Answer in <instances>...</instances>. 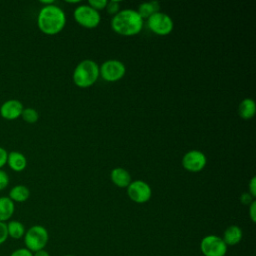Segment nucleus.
<instances>
[{
    "label": "nucleus",
    "mask_w": 256,
    "mask_h": 256,
    "mask_svg": "<svg viewBox=\"0 0 256 256\" xmlns=\"http://www.w3.org/2000/svg\"><path fill=\"white\" fill-rule=\"evenodd\" d=\"M66 24L64 11L52 4L43 6L37 16V26L46 35H56L62 31Z\"/></svg>",
    "instance_id": "nucleus-1"
},
{
    "label": "nucleus",
    "mask_w": 256,
    "mask_h": 256,
    "mask_svg": "<svg viewBox=\"0 0 256 256\" xmlns=\"http://www.w3.org/2000/svg\"><path fill=\"white\" fill-rule=\"evenodd\" d=\"M111 27L119 35L134 36L143 28V19L136 10L123 9L112 17Z\"/></svg>",
    "instance_id": "nucleus-2"
},
{
    "label": "nucleus",
    "mask_w": 256,
    "mask_h": 256,
    "mask_svg": "<svg viewBox=\"0 0 256 256\" xmlns=\"http://www.w3.org/2000/svg\"><path fill=\"white\" fill-rule=\"evenodd\" d=\"M99 77V66L96 62L86 59L77 64L73 71V82L80 88L92 86Z\"/></svg>",
    "instance_id": "nucleus-3"
},
{
    "label": "nucleus",
    "mask_w": 256,
    "mask_h": 256,
    "mask_svg": "<svg viewBox=\"0 0 256 256\" xmlns=\"http://www.w3.org/2000/svg\"><path fill=\"white\" fill-rule=\"evenodd\" d=\"M23 240L25 248L34 253L46 247L49 240V234L44 226L33 225L26 230Z\"/></svg>",
    "instance_id": "nucleus-4"
},
{
    "label": "nucleus",
    "mask_w": 256,
    "mask_h": 256,
    "mask_svg": "<svg viewBox=\"0 0 256 256\" xmlns=\"http://www.w3.org/2000/svg\"><path fill=\"white\" fill-rule=\"evenodd\" d=\"M74 19L82 27L92 29L99 25L100 14L89 5H80L74 10Z\"/></svg>",
    "instance_id": "nucleus-5"
},
{
    "label": "nucleus",
    "mask_w": 256,
    "mask_h": 256,
    "mask_svg": "<svg viewBox=\"0 0 256 256\" xmlns=\"http://www.w3.org/2000/svg\"><path fill=\"white\" fill-rule=\"evenodd\" d=\"M147 25L149 29L159 35L166 36L173 30V21L169 15L163 12H156L147 19Z\"/></svg>",
    "instance_id": "nucleus-6"
},
{
    "label": "nucleus",
    "mask_w": 256,
    "mask_h": 256,
    "mask_svg": "<svg viewBox=\"0 0 256 256\" xmlns=\"http://www.w3.org/2000/svg\"><path fill=\"white\" fill-rule=\"evenodd\" d=\"M227 248L222 237L216 235H207L200 242V250L204 256H225Z\"/></svg>",
    "instance_id": "nucleus-7"
},
{
    "label": "nucleus",
    "mask_w": 256,
    "mask_h": 256,
    "mask_svg": "<svg viewBox=\"0 0 256 256\" xmlns=\"http://www.w3.org/2000/svg\"><path fill=\"white\" fill-rule=\"evenodd\" d=\"M126 72L125 65L119 60H107L99 67V76L107 82H116L123 78Z\"/></svg>",
    "instance_id": "nucleus-8"
},
{
    "label": "nucleus",
    "mask_w": 256,
    "mask_h": 256,
    "mask_svg": "<svg viewBox=\"0 0 256 256\" xmlns=\"http://www.w3.org/2000/svg\"><path fill=\"white\" fill-rule=\"evenodd\" d=\"M127 195L133 202L142 204L150 200L152 196V189L145 181H131V183L127 186Z\"/></svg>",
    "instance_id": "nucleus-9"
},
{
    "label": "nucleus",
    "mask_w": 256,
    "mask_h": 256,
    "mask_svg": "<svg viewBox=\"0 0 256 256\" xmlns=\"http://www.w3.org/2000/svg\"><path fill=\"white\" fill-rule=\"evenodd\" d=\"M207 159L203 152L199 150H190L182 158V166L189 172H199L206 166Z\"/></svg>",
    "instance_id": "nucleus-10"
},
{
    "label": "nucleus",
    "mask_w": 256,
    "mask_h": 256,
    "mask_svg": "<svg viewBox=\"0 0 256 256\" xmlns=\"http://www.w3.org/2000/svg\"><path fill=\"white\" fill-rule=\"evenodd\" d=\"M24 107L21 101L17 99H9L0 106V116L5 120H15L21 117Z\"/></svg>",
    "instance_id": "nucleus-11"
},
{
    "label": "nucleus",
    "mask_w": 256,
    "mask_h": 256,
    "mask_svg": "<svg viewBox=\"0 0 256 256\" xmlns=\"http://www.w3.org/2000/svg\"><path fill=\"white\" fill-rule=\"evenodd\" d=\"M9 168L15 172H22L27 166V158L19 151L8 152L7 163Z\"/></svg>",
    "instance_id": "nucleus-12"
},
{
    "label": "nucleus",
    "mask_w": 256,
    "mask_h": 256,
    "mask_svg": "<svg viewBox=\"0 0 256 256\" xmlns=\"http://www.w3.org/2000/svg\"><path fill=\"white\" fill-rule=\"evenodd\" d=\"M242 237H243V232L241 228L237 225H230L225 229L222 239L228 247V246L237 245L242 240Z\"/></svg>",
    "instance_id": "nucleus-13"
},
{
    "label": "nucleus",
    "mask_w": 256,
    "mask_h": 256,
    "mask_svg": "<svg viewBox=\"0 0 256 256\" xmlns=\"http://www.w3.org/2000/svg\"><path fill=\"white\" fill-rule=\"evenodd\" d=\"M111 181L120 188H127V186L131 183V176L129 172L121 167L114 168L110 173Z\"/></svg>",
    "instance_id": "nucleus-14"
},
{
    "label": "nucleus",
    "mask_w": 256,
    "mask_h": 256,
    "mask_svg": "<svg viewBox=\"0 0 256 256\" xmlns=\"http://www.w3.org/2000/svg\"><path fill=\"white\" fill-rule=\"evenodd\" d=\"M15 212V203L8 196H0V222L11 220Z\"/></svg>",
    "instance_id": "nucleus-15"
},
{
    "label": "nucleus",
    "mask_w": 256,
    "mask_h": 256,
    "mask_svg": "<svg viewBox=\"0 0 256 256\" xmlns=\"http://www.w3.org/2000/svg\"><path fill=\"white\" fill-rule=\"evenodd\" d=\"M8 197L14 203H22L28 200V198L30 197V190L25 185H15L10 189Z\"/></svg>",
    "instance_id": "nucleus-16"
},
{
    "label": "nucleus",
    "mask_w": 256,
    "mask_h": 256,
    "mask_svg": "<svg viewBox=\"0 0 256 256\" xmlns=\"http://www.w3.org/2000/svg\"><path fill=\"white\" fill-rule=\"evenodd\" d=\"M238 114L244 120H249L255 115V102L251 98L243 99L238 106Z\"/></svg>",
    "instance_id": "nucleus-17"
},
{
    "label": "nucleus",
    "mask_w": 256,
    "mask_h": 256,
    "mask_svg": "<svg viewBox=\"0 0 256 256\" xmlns=\"http://www.w3.org/2000/svg\"><path fill=\"white\" fill-rule=\"evenodd\" d=\"M6 225H7V232H8L9 238H12L14 240H19L24 237L26 229L22 222L18 220H9L8 222H6Z\"/></svg>",
    "instance_id": "nucleus-18"
},
{
    "label": "nucleus",
    "mask_w": 256,
    "mask_h": 256,
    "mask_svg": "<svg viewBox=\"0 0 256 256\" xmlns=\"http://www.w3.org/2000/svg\"><path fill=\"white\" fill-rule=\"evenodd\" d=\"M159 8H160V5L157 1L145 2V3H142L139 5L137 13L144 20V19H148L151 15L158 12Z\"/></svg>",
    "instance_id": "nucleus-19"
},
{
    "label": "nucleus",
    "mask_w": 256,
    "mask_h": 256,
    "mask_svg": "<svg viewBox=\"0 0 256 256\" xmlns=\"http://www.w3.org/2000/svg\"><path fill=\"white\" fill-rule=\"evenodd\" d=\"M21 117L22 119L27 122V123H30V124H33V123H36L39 119V113L36 109L34 108H31V107H28V108H24L23 111H22V114H21Z\"/></svg>",
    "instance_id": "nucleus-20"
},
{
    "label": "nucleus",
    "mask_w": 256,
    "mask_h": 256,
    "mask_svg": "<svg viewBox=\"0 0 256 256\" xmlns=\"http://www.w3.org/2000/svg\"><path fill=\"white\" fill-rule=\"evenodd\" d=\"M119 6H120V2L116 1V0H111V1H107V5H106V10L109 14L111 15H115L117 14L120 10H119Z\"/></svg>",
    "instance_id": "nucleus-21"
},
{
    "label": "nucleus",
    "mask_w": 256,
    "mask_h": 256,
    "mask_svg": "<svg viewBox=\"0 0 256 256\" xmlns=\"http://www.w3.org/2000/svg\"><path fill=\"white\" fill-rule=\"evenodd\" d=\"M87 5H89L91 8L95 9L96 11H99L106 8L107 0H89Z\"/></svg>",
    "instance_id": "nucleus-22"
},
{
    "label": "nucleus",
    "mask_w": 256,
    "mask_h": 256,
    "mask_svg": "<svg viewBox=\"0 0 256 256\" xmlns=\"http://www.w3.org/2000/svg\"><path fill=\"white\" fill-rule=\"evenodd\" d=\"M9 175L3 169H0V191L4 190L9 184Z\"/></svg>",
    "instance_id": "nucleus-23"
},
{
    "label": "nucleus",
    "mask_w": 256,
    "mask_h": 256,
    "mask_svg": "<svg viewBox=\"0 0 256 256\" xmlns=\"http://www.w3.org/2000/svg\"><path fill=\"white\" fill-rule=\"evenodd\" d=\"M8 232H7V225L5 222H0V246L4 244L8 239Z\"/></svg>",
    "instance_id": "nucleus-24"
},
{
    "label": "nucleus",
    "mask_w": 256,
    "mask_h": 256,
    "mask_svg": "<svg viewBox=\"0 0 256 256\" xmlns=\"http://www.w3.org/2000/svg\"><path fill=\"white\" fill-rule=\"evenodd\" d=\"M9 256H33V253L25 247L17 248L10 253Z\"/></svg>",
    "instance_id": "nucleus-25"
},
{
    "label": "nucleus",
    "mask_w": 256,
    "mask_h": 256,
    "mask_svg": "<svg viewBox=\"0 0 256 256\" xmlns=\"http://www.w3.org/2000/svg\"><path fill=\"white\" fill-rule=\"evenodd\" d=\"M240 201L242 204L244 205H250L253 201H254V197L249 193V192H245L241 195L240 197Z\"/></svg>",
    "instance_id": "nucleus-26"
},
{
    "label": "nucleus",
    "mask_w": 256,
    "mask_h": 256,
    "mask_svg": "<svg viewBox=\"0 0 256 256\" xmlns=\"http://www.w3.org/2000/svg\"><path fill=\"white\" fill-rule=\"evenodd\" d=\"M7 156H8V151L0 146V169H2L6 163H7Z\"/></svg>",
    "instance_id": "nucleus-27"
},
{
    "label": "nucleus",
    "mask_w": 256,
    "mask_h": 256,
    "mask_svg": "<svg viewBox=\"0 0 256 256\" xmlns=\"http://www.w3.org/2000/svg\"><path fill=\"white\" fill-rule=\"evenodd\" d=\"M249 216L252 222L256 221V201L255 200L249 205Z\"/></svg>",
    "instance_id": "nucleus-28"
},
{
    "label": "nucleus",
    "mask_w": 256,
    "mask_h": 256,
    "mask_svg": "<svg viewBox=\"0 0 256 256\" xmlns=\"http://www.w3.org/2000/svg\"><path fill=\"white\" fill-rule=\"evenodd\" d=\"M249 193L255 198L256 197V177L253 176L249 182Z\"/></svg>",
    "instance_id": "nucleus-29"
},
{
    "label": "nucleus",
    "mask_w": 256,
    "mask_h": 256,
    "mask_svg": "<svg viewBox=\"0 0 256 256\" xmlns=\"http://www.w3.org/2000/svg\"><path fill=\"white\" fill-rule=\"evenodd\" d=\"M33 256H50V254L45 249H42V250H39L37 252H34Z\"/></svg>",
    "instance_id": "nucleus-30"
},
{
    "label": "nucleus",
    "mask_w": 256,
    "mask_h": 256,
    "mask_svg": "<svg viewBox=\"0 0 256 256\" xmlns=\"http://www.w3.org/2000/svg\"><path fill=\"white\" fill-rule=\"evenodd\" d=\"M64 256H73V255H64Z\"/></svg>",
    "instance_id": "nucleus-31"
}]
</instances>
